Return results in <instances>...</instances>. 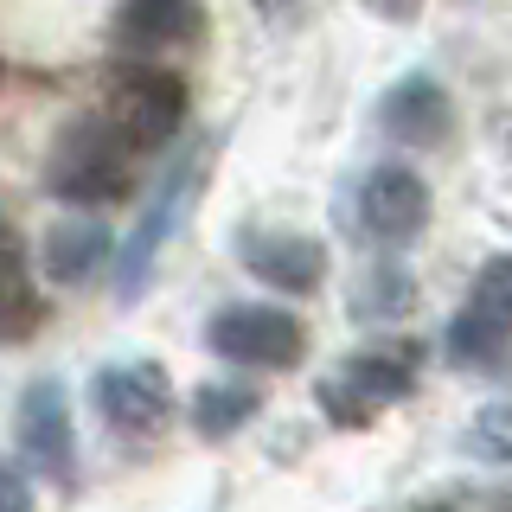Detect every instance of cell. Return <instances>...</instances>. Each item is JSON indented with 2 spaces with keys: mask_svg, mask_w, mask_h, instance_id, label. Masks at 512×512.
Listing matches in <instances>:
<instances>
[{
  "mask_svg": "<svg viewBox=\"0 0 512 512\" xmlns=\"http://www.w3.org/2000/svg\"><path fill=\"white\" fill-rule=\"evenodd\" d=\"M135 148L109 128L103 116H77L58 128L45 154V186L64 205H122L135 192Z\"/></svg>",
  "mask_w": 512,
  "mask_h": 512,
  "instance_id": "6da1fadb",
  "label": "cell"
},
{
  "mask_svg": "<svg viewBox=\"0 0 512 512\" xmlns=\"http://www.w3.org/2000/svg\"><path fill=\"white\" fill-rule=\"evenodd\" d=\"M135 154H154L180 135L186 122V77L167 64H116L103 84V109H96Z\"/></svg>",
  "mask_w": 512,
  "mask_h": 512,
  "instance_id": "7a4b0ae2",
  "label": "cell"
},
{
  "mask_svg": "<svg viewBox=\"0 0 512 512\" xmlns=\"http://www.w3.org/2000/svg\"><path fill=\"white\" fill-rule=\"evenodd\" d=\"M416 365H423V346L416 340H378L365 352H352L346 372L320 378V410H327V423L340 429H365L378 423L384 404H397V397L416 391Z\"/></svg>",
  "mask_w": 512,
  "mask_h": 512,
  "instance_id": "3957f363",
  "label": "cell"
},
{
  "mask_svg": "<svg viewBox=\"0 0 512 512\" xmlns=\"http://www.w3.org/2000/svg\"><path fill=\"white\" fill-rule=\"evenodd\" d=\"M90 404L103 416V429H116L122 442H154L173 423L180 397H173L167 365L154 359H109L90 372Z\"/></svg>",
  "mask_w": 512,
  "mask_h": 512,
  "instance_id": "277c9868",
  "label": "cell"
},
{
  "mask_svg": "<svg viewBox=\"0 0 512 512\" xmlns=\"http://www.w3.org/2000/svg\"><path fill=\"white\" fill-rule=\"evenodd\" d=\"M205 346L231 365H256V372H288L308 352V327H301L288 308H269V301H231V308L212 314L205 327Z\"/></svg>",
  "mask_w": 512,
  "mask_h": 512,
  "instance_id": "5b68a950",
  "label": "cell"
},
{
  "mask_svg": "<svg viewBox=\"0 0 512 512\" xmlns=\"http://www.w3.org/2000/svg\"><path fill=\"white\" fill-rule=\"evenodd\" d=\"M199 173H205V148H192V154L173 160L167 180L154 186L148 212L135 218V231H128V244H122V256H116V295H122V301H135L141 288H148L160 250H167V237L180 231V218H186V199L199 192Z\"/></svg>",
  "mask_w": 512,
  "mask_h": 512,
  "instance_id": "8992f818",
  "label": "cell"
},
{
  "mask_svg": "<svg viewBox=\"0 0 512 512\" xmlns=\"http://www.w3.org/2000/svg\"><path fill=\"white\" fill-rule=\"evenodd\" d=\"M13 442L32 474L71 487L77 480V423H71V391L64 378H32L13 404Z\"/></svg>",
  "mask_w": 512,
  "mask_h": 512,
  "instance_id": "52a82bcc",
  "label": "cell"
},
{
  "mask_svg": "<svg viewBox=\"0 0 512 512\" xmlns=\"http://www.w3.org/2000/svg\"><path fill=\"white\" fill-rule=\"evenodd\" d=\"M506 346H512V250L480 263L461 314L448 320V359L455 365H500Z\"/></svg>",
  "mask_w": 512,
  "mask_h": 512,
  "instance_id": "ba28073f",
  "label": "cell"
},
{
  "mask_svg": "<svg viewBox=\"0 0 512 512\" xmlns=\"http://www.w3.org/2000/svg\"><path fill=\"white\" fill-rule=\"evenodd\" d=\"M352 224H359V237H372V244H384V250L423 237V224H429V186H423V173L404 167V160L372 167L359 180V199H352Z\"/></svg>",
  "mask_w": 512,
  "mask_h": 512,
  "instance_id": "9c48e42d",
  "label": "cell"
},
{
  "mask_svg": "<svg viewBox=\"0 0 512 512\" xmlns=\"http://www.w3.org/2000/svg\"><path fill=\"white\" fill-rule=\"evenodd\" d=\"M116 52H128V64H154V52H186L205 39V7L192 0H128L109 20Z\"/></svg>",
  "mask_w": 512,
  "mask_h": 512,
  "instance_id": "30bf717a",
  "label": "cell"
},
{
  "mask_svg": "<svg viewBox=\"0 0 512 512\" xmlns=\"http://www.w3.org/2000/svg\"><path fill=\"white\" fill-rule=\"evenodd\" d=\"M244 269L256 282L282 288V295H314L320 276H327V250H320V237L308 231H282V224H269V231H244Z\"/></svg>",
  "mask_w": 512,
  "mask_h": 512,
  "instance_id": "8fae6325",
  "label": "cell"
},
{
  "mask_svg": "<svg viewBox=\"0 0 512 512\" xmlns=\"http://www.w3.org/2000/svg\"><path fill=\"white\" fill-rule=\"evenodd\" d=\"M378 128L397 141V148H442L448 128H455V103H448V90L436 77L410 71V77H397V84L384 90Z\"/></svg>",
  "mask_w": 512,
  "mask_h": 512,
  "instance_id": "7c38bea8",
  "label": "cell"
},
{
  "mask_svg": "<svg viewBox=\"0 0 512 512\" xmlns=\"http://www.w3.org/2000/svg\"><path fill=\"white\" fill-rule=\"evenodd\" d=\"M109 263V231L96 218H58L52 231L39 237V276L52 282V288H77V282H90L96 269Z\"/></svg>",
  "mask_w": 512,
  "mask_h": 512,
  "instance_id": "4fadbf2b",
  "label": "cell"
},
{
  "mask_svg": "<svg viewBox=\"0 0 512 512\" xmlns=\"http://www.w3.org/2000/svg\"><path fill=\"white\" fill-rule=\"evenodd\" d=\"M39 282H32V269H26V256L20 244H13V231L0 224V346H20L39 333Z\"/></svg>",
  "mask_w": 512,
  "mask_h": 512,
  "instance_id": "5bb4252c",
  "label": "cell"
},
{
  "mask_svg": "<svg viewBox=\"0 0 512 512\" xmlns=\"http://www.w3.org/2000/svg\"><path fill=\"white\" fill-rule=\"evenodd\" d=\"M256 410H263V397L250 384H199L192 391V429H199V442H231Z\"/></svg>",
  "mask_w": 512,
  "mask_h": 512,
  "instance_id": "9a60e30c",
  "label": "cell"
},
{
  "mask_svg": "<svg viewBox=\"0 0 512 512\" xmlns=\"http://www.w3.org/2000/svg\"><path fill=\"white\" fill-rule=\"evenodd\" d=\"M468 448L480 461H500V468H512V404H487L468 423Z\"/></svg>",
  "mask_w": 512,
  "mask_h": 512,
  "instance_id": "2e32d148",
  "label": "cell"
},
{
  "mask_svg": "<svg viewBox=\"0 0 512 512\" xmlns=\"http://www.w3.org/2000/svg\"><path fill=\"white\" fill-rule=\"evenodd\" d=\"M404 308H410V276H397V269H372L352 288V314H404Z\"/></svg>",
  "mask_w": 512,
  "mask_h": 512,
  "instance_id": "e0dca14e",
  "label": "cell"
},
{
  "mask_svg": "<svg viewBox=\"0 0 512 512\" xmlns=\"http://www.w3.org/2000/svg\"><path fill=\"white\" fill-rule=\"evenodd\" d=\"M39 500H32V474L20 468V461H0V512H32Z\"/></svg>",
  "mask_w": 512,
  "mask_h": 512,
  "instance_id": "ac0fdd59",
  "label": "cell"
}]
</instances>
